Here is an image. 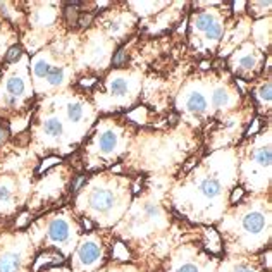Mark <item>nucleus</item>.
<instances>
[{"label":"nucleus","instance_id":"1","mask_svg":"<svg viewBox=\"0 0 272 272\" xmlns=\"http://www.w3.org/2000/svg\"><path fill=\"white\" fill-rule=\"evenodd\" d=\"M90 203L92 207L98 210V212H107L112 205H114V195L107 190H98L93 191L90 196Z\"/></svg>","mask_w":272,"mask_h":272},{"label":"nucleus","instance_id":"2","mask_svg":"<svg viewBox=\"0 0 272 272\" xmlns=\"http://www.w3.org/2000/svg\"><path fill=\"white\" fill-rule=\"evenodd\" d=\"M64 264V257L60 255V253H55V252H45L41 253V255L36 259V264L33 267V272H38L41 267L47 269V267H55V265H60Z\"/></svg>","mask_w":272,"mask_h":272},{"label":"nucleus","instance_id":"3","mask_svg":"<svg viewBox=\"0 0 272 272\" xmlns=\"http://www.w3.org/2000/svg\"><path fill=\"white\" fill-rule=\"evenodd\" d=\"M49 236L52 241H57V243L65 241L69 236V226L64 222L62 219H55L50 222V226H49Z\"/></svg>","mask_w":272,"mask_h":272},{"label":"nucleus","instance_id":"4","mask_svg":"<svg viewBox=\"0 0 272 272\" xmlns=\"http://www.w3.org/2000/svg\"><path fill=\"white\" fill-rule=\"evenodd\" d=\"M264 224H265V219L260 212H252L243 219V228L248 233H260L264 229Z\"/></svg>","mask_w":272,"mask_h":272},{"label":"nucleus","instance_id":"5","mask_svg":"<svg viewBox=\"0 0 272 272\" xmlns=\"http://www.w3.org/2000/svg\"><path fill=\"white\" fill-rule=\"evenodd\" d=\"M98 255H100V248H98V245H95V243H84V245L79 248V259H81L83 264L90 265L93 264Z\"/></svg>","mask_w":272,"mask_h":272},{"label":"nucleus","instance_id":"6","mask_svg":"<svg viewBox=\"0 0 272 272\" xmlns=\"http://www.w3.org/2000/svg\"><path fill=\"white\" fill-rule=\"evenodd\" d=\"M21 267V257L17 253H7L0 259V272H17Z\"/></svg>","mask_w":272,"mask_h":272},{"label":"nucleus","instance_id":"7","mask_svg":"<svg viewBox=\"0 0 272 272\" xmlns=\"http://www.w3.org/2000/svg\"><path fill=\"white\" fill-rule=\"evenodd\" d=\"M186 107L190 112H203L207 109V100L201 93H191L188 102H186Z\"/></svg>","mask_w":272,"mask_h":272},{"label":"nucleus","instance_id":"8","mask_svg":"<svg viewBox=\"0 0 272 272\" xmlns=\"http://www.w3.org/2000/svg\"><path fill=\"white\" fill-rule=\"evenodd\" d=\"M205 234H207L205 248H207L210 253H219L220 252V238H219L217 231H215L214 228H209L207 231H205Z\"/></svg>","mask_w":272,"mask_h":272},{"label":"nucleus","instance_id":"9","mask_svg":"<svg viewBox=\"0 0 272 272\" xmlns=\"http://www.w3.org/2000/svg\"><path fill=\"white\" fill-rule=\"evenodd\" d=\"M201 193H203L205 196H209V198H214V196H217L220 193V183L217 179H214V177H210V179H205L203 183H201L200 186Z\"/></svg>","mask_w":272,"mask_h":272},{"label":"nucleus","instance_id":"10","mask_svg":"<svg viewBox=\"0 0 272 272\" xmlns=\"http://www.w3.org/2000/svg\"><path fill=\"white\" fill-rule=\"evenodd\" d=\"M43 129H45L47 134L54 136V138H59V136L62 134V124H60V121L55 119V117H52V119H49V121H45Z\"/></svg>","mask_w":272,"mask_h":272},{"label":"nucleus","instance_id":"11","mask_svg":"<svg viewBox=\"0 0 272 272\" xmlns=\"http://www.w3.org/2000/svg\"><path fill=\"white\" fill-rule=\"evenodd\" d=\"M81 6V2H65V19L71 26L78 25V12L76 7Z\"/></svg>","mask_w":272,"mask_h":272},{"label":"nucleus","instance_id":"12","mask_svg":"<svg viewBox=\"0 0 272 272\" xmlns=\"http://www.w3.org/2000/svg\"><path fill=\"white\" fill-rule=\"evenodd\" d=\"M7 90L12 97H19L25 93V81L21 78H12L7 83Z\"/></svg>","mask_w":272,"mask_h":272},{"label":"nucleus","instance_id":"13","mask_svg":"<svg viewBox=\"0 0 272 272\" xmlns=\"http://www.w3.org/2000/svg\"><path fill=\"white\" fill-rule=\"evenodd\" d=\"M116 143H117V136L114 133L107 131V133L102 134V138H100V148L104 150V152H112V148L116 147Z\"/></svg>","mask_w":272,"mask_h":272},{"label":"nucleus","instance_id":"14","mask_svg":"<svg viewBox=\"0 0 272 272\" xmlns=\"http://www.w3.org/2000/svg\"><path fill=\"white\" fill-rule=\"evenodd\" d=\"M110 93H112V95H116V97L126 95V93H128V83H126L124 79H121V78L114 79V81L110 83Z\"/></svg>","mask_w":272,"mask_h":272},{"label":"nucleus","instance_id":"15","mask_svg":"<svg viewBox=\"0 0 272 272\" xmlns=\"http://www.w3.org/2000/svg\"><path fill=\"white\" fill-rule=\"evenodd\" d=\"M112 257L117 260H128L129 259V250L126 248V245L123 241H117L114 245V250H112Z\"/></svg>","mask_w":272,"mask_h":272},{"label":"nucleus","instance_id":"16","mask_svg":"<svg viewBox=\"0 0 272 272\" xmlns=\"http://www.w3.org/2000/svg\"><path fill=\"white\" fill-rule=\"evenodd\" d=\"M212 25H214V17L210 16V14L203 12V14H198V16H196V28H198V30L207 31Z\"/></svg>","mask_w":272,"mask_h":272},{"label":"nucleus","instance_id":"17","mask_svg":"<svg viewBox=\"0 0 272 272\" xmlns=\"http://www.w3.org/2000/svg\"><path fill=\"white\" fill-rule=\"evenodd\" d=\"M47 79H49L50 84L57 86V84L62 83V79H64V69L62 67H52L50 69V73L47 74Z\"/></svg>","mask_w":272,"mask_h":272},{"label":"nucleus","instance_id":"18","mask_svg":"<svg viewBox=\"0 0 272 272\" xmlns=\"http://www.w3.org/2000/svg\"><path fill=\"white\" fill-rule=\"evenodd\" d=\"M255 158H257V162H259L260 166L269 167V166H270V148H269V147L260 148L259 152H257Z\"/></svg>","mask_w":272,"mask_h":272},{"label":"nucleus","instance_id":"19","mask_svg":"<svg viewBox=\"0 0 272 272\" xmlns=\"http://www.w3.org/2000/svg\"><path fill=\"white\" fill-rule=\"evenodd\" d=\"M67 116L69 119L73 121V123H76V121H79L83 117V107L79 104H73L67 107Z\"/></svg>","mask_w":272,"mask_h":272},{"label":"nucleus","instance_id":"20","mask_svg":"<svg viewBox=\"0 0 272 272\" xmlns=\"http://www.w3.org/2000/svg\"><path fill=\"white\" fill-rule=\"evenodd\" d=\"M212 102H214L215 107H224L229 102V97L224 90H215L214 97H212Z\"/></svg>","mask_w":272,"mask_h":272},{"label":"nucleus","instance_id":"21","mask_svg":"<svg viewBox=\"0 0 272 272\" xmlns=\"http://www.w3.org/2000/svg\"><path fill=\"white\" fill-rule=\"evenodd\" d=\"M50 65L45 62V60H36L35 62V74L38 78H47V74L50 73Z\"/></svg>","mask_w":272,"mask_h":272},{"label":"nucleus","instance_id":"22","mask_svg":"<svg viewBox=\"0 0 272 272\" xmlns=\"http://www.w3.org/2000/svg\"><path fill=\"white\" fill-rule=\"evenodd\" d=\"M60 162H62V161H60L59 157H49V158H45V161L40 164V167L36 169V174H41V172H45L47 169L57 166V164H60Z\"/></svg>","mask_w":272,"mask_h":272},{"label":"nucleus","instance_id":"23","mask_svg":"<svg viewBox=\"0 0 272 272\" xmlns=\"http://www.w3.org/2000/svg\"><path fill=\"white\" fill-rule=\"evenodd\" d=\"M205 35H207V38H212V40L220 38V35H222V25L217 21H214V25L205 31Z\"/></svg>","mask_w":272,"mask_h":272},{"label":"nucleus","instance_id":"24","mask_svg":"<svg viewBox=\"0 0 272 272\" xmlns=\"http://www.w3.org/2000/svg\"><path fill=\"white\" fill-rule=\"evenodd\" d=\"M124 64H126V52H124V49H119L114 57H112V65L121 67V65H124Z\"/></svg>","mask_w":272,"mask_h":272},{"label":"nucleus","instance_id":"25","mask_svg":"<svg viewBox=\"0 0 272 272\" xmlns=\"http://www.w3.org/2000/svg\"><path fill=\"white\" fill-rule=\"evenodd\" d=\"M21 52H22V50H21L19 45L11 47V49H9V52H7V55H6V60H7V62H14L16 59H19Z\"/></svg>","mask_w":272,"mask_h":272},{"label":"nucleus","instance_id":"26","mask_svg":"<svg viewBox=\"0 0 272 272\" xmlns=\"http://www.w3.org/2000/svg\"><path fill=\"white\" fill-rule=\"evenodd\" d=\"M272 88H270V83H265L264 86L260 88V98L262 100H265V102H270V98H272Z\"/></svg>","mask_w":272,"mask_h":272},{"label":"nucleus","instance_id":"27","mask_svg":"<svg viewBox=\"0 0 272 272\" xmlns=\"http://www.w3.org/2000/svg\"><path fill=\"white\" fill-rule=\"evenodd\" d=\"M259 129H260V119L259 117H255V119L252 121V126L246 131V136H253L255 133H259Z\"/></svg>","mask_w":272,"mask_h":272},{"label":"nucleus","instance_id":"28","mask_svg":"<svg viewBox=\"0 0 272 272\" xmlns=\"http://www.w3.org/2000/svg\"><path fill=\"white\" fill-rule=\"evenodd\" d=\"M84 183H86V176H78L76 179L73 181V185H71V191H73V193H76V191L81 188Z\"/></svg>","mask_w":272,"mask_h":272},{"label":"nucleus","instance_id":"29","mask_svg":"<svg viewBox=\"0 0 272 272\" xmlns=\"http://www.w3.org/2000/svg\"><path fill=\"white\" fill-rule=\"evenodd\" d=\"M243 193H245V190H243V188L233 190V193H231V203H236V201H240L243 198Z\"/></svg>","mask_w":272,"mask_h":272},{"label":"nucleus","instance_id":"30","mask_svg":"<svg viewBox=\"0 0 272 272\" xmlns=\"http://www.w3.org/2000/svg\"><path fill=\"white\" fill-rule=\"evenodd\" d=\"M240 64H241V67H243V69H252V67H253V64H255V59L248 55V57H243V59L240 60Z\"/></svg>","mask_w":272,"mask_h":272},{"label":"nucleus","instance_id":"31","mask_svg":"<svg viewBox=\"0 0 272 272\" xmlns=\"http://www.w3.org/2000/svg\"><path fill=\"white\" fill-rule=\"evenodd\" d=\"M92 21H93V16H92V14H84V16H81V17L78 19V25L84 28V26H90Z\"/></svg>","mask_w":272,"mask_h":272},{"label":"nucleus","instance_id":"32","mask_svg":"<svg viewBox=\"0 0 272 272\" xmlns=\"http://www.w3.org/2000/svg\"><path fill=\"white\" fill-rule=\"evenodd\" d=\"M11 198V190L7 186H0V201H7Z\"/></svg>","mask_w":272,"mask_h":272},{"label":"nucleus","instance_id":"33","mask_svg":"<svg viewBox=\"0 0 272 272\" xmlns=\"http://www.w3.org/2000/svg\"><path fill=\"white\" fill-rule=\"evenodd\" d=\"M143 188V179H136L133 185V195H138Z\"/></svg>","mask_w":272,"mask_h":272},{"label":"nucleus","instance_id":"34","mask_svg":"<svg viewBox=\"0 0 272 272\" xmlns=\"http://www.w3.org/2000/svg\"><path fill=\"white\" fill-rule=\"evenodd\" d=\"M145 210H147V214L150 215V217H153V215L158 214V207H157V205H147V209H145Z\"/></svg>","mask_w":272,"mask_h":272},{"label":"nucleus","instance_id":"35","mask_svg":"<svg viewBox=\"0 0 272 272\" xmlns=\"http://www.w3.org/2000/svg\"><path fill=\"white\" fill-rule=\"evenodd\" d=\"M95 81H97L95 78H86V79H81V81H79V84H81V86H84V88H88V86H92V84H95Z\"/></svg>","mask_w":272,"mask_h":272},{"label":"nucleus","instance_id":"36","mask_svg":"<svg viewBox=\"0 0 272 272\" xmlns=\"http://www.w3.org/2000/svg\"><path fill=\"white\" fill-rule=\"evenodd\" d=\"M177 272H198V269H196L195 265H191V264H186V265H183Z\"/></svg>","mask_w":272,"mask_h":272},{"label":"nucleus","instance_id":"37","mask_svg":"<svg viewBox=\"0 0 272 272\" xmlns=\"http://www.w3.org/2000/svg\"><path fill=\"white\" fill-rule=\"evenodd\" d=\"M7 134H9V129L6 128V126H2V124H0V143H2V142H6Z\"/></svg>","mask_w":272,"mask_h":272},{"label":"nucleus","instance_id":"38","mask_svg":"<svg viewBox=\"0 0 272 272\" xmlns=\"http://www.w3.org/2000/svg\"><path fill=\"white\" fill-rule=\"evenodd\" d=\"M26 222H28V214L25 212V214H21L19 220H17V228H22V226H25Z\"/></svg>","mask_w":272,"mask_h":272},{"label":"nucleus","instance_id":"39","mask_svg":"<svg viewBox=\"0 0 272 272\" xmlns=\"http://www.w3.org/2000/svg\"><path fill=\"white\" fill-rule=\"evenodd\" d=\"M195 164H196V158H190L188 164H186V166H185V172L191 171V167H195Z\"/></svg>","mask_w":272,"mask_h":272},{"label":"nucleus","instance_id":"40","mask_svg":"<svg viewBox=\"0 0 272 272\" xmlns=\"http://www.w3.org/2000/svg\"><path fill=\"white\" fill-rule=\"evenodd\" d=\"M83 226H84V229H86V231H92L93 224H92V222H90V220H88V219H84V217H83Z\"/></svg>","mask_w":272,"mask_h":272},{"label":"nucleus","instance_id":"41","mask_svg":"<svg viewBox=\"0 0 272 272\" xmlns=\"http://www.w3.org/2000/svg\"><path fill=\"white\" fill-rule=\"evenodd\" d=\"M234 272H253V270H252V269H248V267L240 265V267H236V269H234Z\"/></svg>","mask_w":272,"mask_h":272},{"label":"nucleus","instance_id":"42","mask_svg":"<svg viewBox=\"0 0 272 272\" xmlns=\"http://www.w3.org/2000/svg\"><path fill=\"white\" fill-rule=\"evenodd\" d=\"M210 65H212V64H210L209 60H201V62H200V69H209Z\"/></svg>","mask_w":272,"mask_h":272},{"label":"nucleus","instance_id":"43","mask_svg":"<svg viewBox=\"0 0 272 272\" xmlns=\"http://www.w3.org/2000/svg\"><path fill=\"white\" fill-rule=\"evenodd\" d=\"M267 269H270V252H267Z\"/></svg>","mask_w":272,"mask_h":272},{"label":"nucleus","instance_id":"44","mask_svg":"<svg viewBox=\"0 0 272 272\" xmlns=\"http://www.w3.org/2000/svg\"><path fill=\"white\" fill-rule=\"evenodd\" d=\"M9 104H11V105L16 104V97H11V98H9Z\"/></svg>","mask_w":272,"mask_h":272}]
</instances>
